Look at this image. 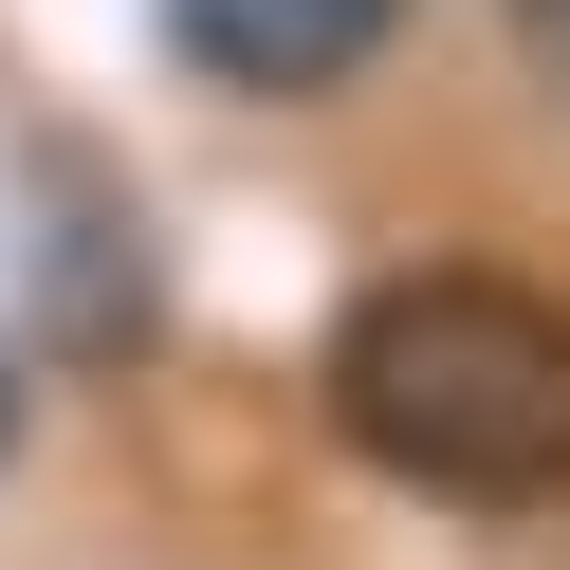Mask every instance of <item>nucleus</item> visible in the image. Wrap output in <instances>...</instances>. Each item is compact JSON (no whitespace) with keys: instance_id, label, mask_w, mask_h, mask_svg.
<instances>
[{"instance_id":"20e7f679","label":"nucleus","mask_w":570,"mask_h":570,"mask_svg":"<svg viewBox=\"0 0 570 570\" xmlns=\"http://www.w3.org/2000/svg\"><path fill=\"white\" fill-rule=\"evenodd\" d=\"M0 460H19V368H0Z\"/></svg>"},{"instance_id":"f257e3e1","label":"nucleus","mask_w":570,"mask_h":570,"mask_svg":"<svg viewBox=\"0 0 570 570\" xmlns=\"http://www.w3.org/2000/svg\"><path fill=\"white\" fill-rule=\"evenodd\" d=\"M332 423L368 479L442 497V515H552L570 497V313L479 258L368 276L332 332Z\"/></svg>"},{"instance_id":"7ed1b4c3","label":"nucleus","mask_w":570,"mask_h":570,"mask_svg":"<svg viewBox=\"0 0 570 570\" xmlns=\"http://www.w3.org/2000/svg\"><path fill=\"white\" fill-rule=\"evenodd\" d=\"M497 19H515V56H533V75L570 92V0H497Z\"/></svg>"},{"instance_id":"f03ea898","label":"nucleus","mask_w":570,"mask_h":570,"mask_svg":"<svg viewBox=\"0 0 570 570\" xmlns=\"http://www.w3.org/2000/svg\"><path fill=\"white\" fill-rule=\"evenodd\" d=\"M405 38V0H166V56L203 92H332Z\"/></svg>"}]
</instances>
